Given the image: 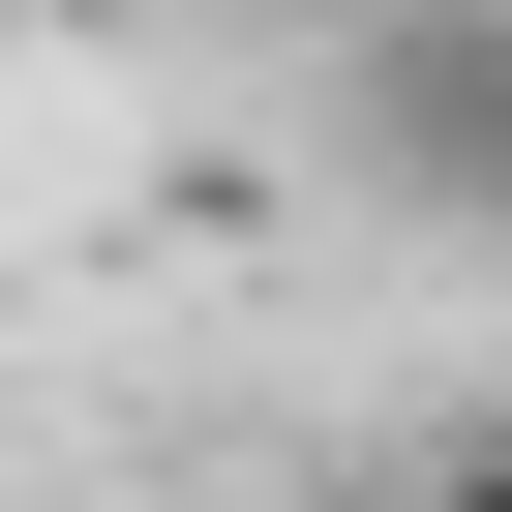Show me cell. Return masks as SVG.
Instances as JSON below:
<instances>
[{
  "instance_id": "6da1fadb",
  "label": "cell",
  "mask_w": 512,
  "mask_h": 512,
  "mask_svg": "<svg viewBox=\"0 0 512 512\" xmlns=\"http://www.w3.org/2000/svg\"><path fill=\"white\" fill-rule=\"evenodd\" d=\"M362 181H422L452 241H512V0H392L362 31Z\"/></svg>"
},
{
  "instance_id": "7a4b0ae2",
  "label": "cell",
  "mask_w": 512,
  "mask_h": 512,
  "mask_svg": "<svg viewBox=\"0 0 512 512\" xmlns=\"http://www.w3.org/2000/svg\"><path fill=\"white\" fill-rule=\"evenodd\" d=\"M362 512H512V422H452V452H392Z\"/></svg>"
}]
</instances>
